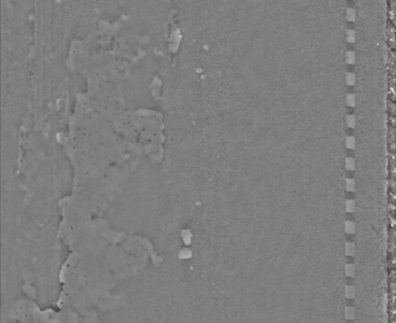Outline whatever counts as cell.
<instances>
[{"instance_id": "5b68a950", "label": "cell", "mask_w": 396, "mask_h": 323, "mask_svg": "<svg viewBox=\"0 0 396 323\" xmlns=\"http://www.w3.org/2000/svg\"><path fill=\"white\" fill-rule=\"evenodd\" d=\"M344 314H345L346 319H349V320H353L354 318V316H356L354 308V307H350V306H348V307L345 308V313Z\"/></svg>"}, {"instance_id": "3957f363", "label": "cell", "mask_w": 396, "mask_h": 323, "mask_svg": "<svg viewBox=\"0 0 396 323\" xmlns=\"http://www.w3.org/2000/svg\"><path fill=\"white\" fill-rule=\"evenodd\" d=\"M354 250H356V247L354 243L347 242L345 244V254L347 256H353L354 254Z\"/></svg>"}, {"instance_id": "4fadbf2b", "label": "cell", "mask_w": 396, "mask_h": 323, "mask_svg": "<svg viewBox=\"0 0 396 323\" xmlns=\"http://www.w3.org/2000/svg\"><path fill=\"white\" fill-rule=\"evenodd\" d=\"M346 104L349 107H354L356 105V96L354 94H349L346 96Z\"/></svg>"}, {"instance_id": "277c9868", "label": "cell", "mask_w": 396, "mask_h": 323, "mask_svg": "<svg viewBox=\"0 0 396 323\" xmlns=\"http://www.w3.org/2000/svg\"><path fill=\"white\" fill-rule=\"evenodd\" d=\"M345 274L347 277H354L356 274V269L353 264H345Z\"/></svg>"}, {"instance_id": "30bf717a", "label": "cell", "mask_w": 396, "mask_h": 323, "mask_svg": "<svg viewBox=\"0 0 396 323\" xmlns=\"http://www.w3.org/2000/svg\"><path fill=\"white\" fill-rule=\"evenodd\" d=\"M346 17H347V20L349 22H354V20H356V17H357L356 11H354V9H352V8H348L347 12H346Z\"/></svg>"}, {"instance_id": "8992f818", "label": "cell", "mask_w": 396, "mask_h": 323, "mask_svg": "<svg viewBox=\"0 0 396 323\" xmlns=\"http://www.w3.org/2000/svg\"><path fill=\"white\" fill-rule=\"evenodd\" d=\"M345 187L348 192H354L356 190V181L353 179H346Z\"/></svg>"}, {"instance_id": "ba28073f", "label": "cell", "mask_w": 396, "mask_h": 323, "mask_svg": "<svg viewBox=\"0 0 396 323\" xmlns=\"http://www.w3.org/2000/svg\"><path fill=\"white\" fill-rule=\"evenodd\" d=\"M345 208L348 213H353L356 210V202L353 200H347L345 202Z\"/></svg>"}, {"instance_id": "9c48e42d", "label": "cell", "mask_w": 396, "mask_h": 323, "mask_svg": "<svg viewBox=\"0 0 396 323\" xmlns=\"http://www.w3.org/2000/svg\"><path fill=\"white\" fill-rule=\"evenodd\" d=\"M345 145H346V147L347 148L354 150V148L356 147V139H354V137H353V136H348L347 138H346Z\"/></svg>"}, {"instance_id": "7a4b0ae2", "label": "cell", "mask_w": 396, "mask_h": 323, "mask_svg": "<svg viewBox=\"0 0 396 323\" xmlns=\"http://www.w3.org/2000/svg\"><path fill=\"white\" fill-rule=\"evenodd\" d=\"M344 229L347 234H354V231H356V225H354V223L353 221H346L345 225H344Z\"/></svg>"}, {"instance_id": "6da1fadb", "label": "cell", "mask_w": 396, "mask_h": 323, "mask_svg": "<svg viewBox=\"0 0 396 323\" xmlns=\"http://www.w3.org/2000/svg\"><path fill=\"white\" fill-rule=\"evenodd\" d=\"M344 293H345V297L347 299H354L356 297V288L352 285H347L345 287Z\"/></svg>"}, {"instance_id": "7c38bea8", "label": "cell", "mask_w": 396, "mask_h": 323, "mask_svg": "<svg viewBox=\"0 0 396 323\" xmlns=\"http://www.w3.org/2000/svg\"><path fill=\"white\" fill-rule=\"evenodd\" d=\"M345 79H346V83H347L348 85H350V86L354 85V83H356V75L353 73H347Z\"/></svg>"}, {"instance_id": "5bb4252c", "label": "cell", "mask_w": 396, "mask_h": 323, "mask_svg": "<svg viewBox=\"0 0 396 323\" xmlns=\"http://www.w3.org/2000/svg\"><path fill=\"white\" fill-rule=\"evenodd\" d=\"M346 62L349 64H354L356 62V54L352 51H348L346 53Z\"/></svg>"}, {"instance_id": "9a60e30c", "label": "cell", "mask_w": 396, "mask_h": 323, "mask_svg": "<svg viewBox=\"0 0 396 323\" xmlns=\"http://www.w3.org/2000/svg\"><path fill=\"white\" fill-rule=\"evenodd\" d=\"M347 41L348 43H354L356 41V32L352 29H348L347 30Z\"/></svg>"}, {"instance_id": "8fae6325", "label": "cell", "mask_w": 396, "mask_h": 323, "mask_svg": "<svg viewBox=\"0 0 396 323\" xmlns=\"http://www.w3.org/2000/svg\"><path fill=\"white\" fill-rule=\"evenodd\" d=\"M356 122H357L356 116H354V115H353V114L348 115V116L346 117V124H347V126H348L349 128H351V129H353V128L356 127Z\"/></svg>"}, {"instance_id": "52a82bcc", "label": "cell", "mask_w": 396, "mask_h": 323, "mask_svg": "<svg viewBox=\"0 0 396 323\" xmlns=\"http://www.w3.org/2000/svg\"><path fill=\"white\" fill-rule=\"evenodd\" d=\"M345 167H346V169L351 170V171L354 170V168H356V161H354V159L350 158V157L346 158V160H345Z\"/></svg>"}]
</instances>
